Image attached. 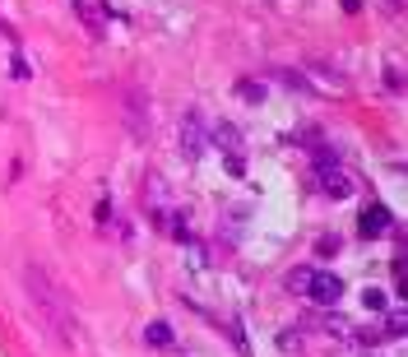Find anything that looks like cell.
<instances>
[{
    "label": "cell",
    "instance_id": "obj_1",
    "mask_svg": "<svg viewBox=\"0 0 408 357\" xmlns=\"http://www.w3.org/2000/svg\"><path fill=\"white\" fill-rule=\"evenodd\" d=\"M24 279H28V297H33V306H37L42 315H47V325L56 329L61 339H70V311H65L61 293H56V283H51L47 274L37 269V264H33V269L24 274Z\"/></svg>",
    "mask_w": 408,
    "mask_h": 357
},
{
    "label": "cell",
    "instance_id": "obj_2",
    "mask_svg": "<svg viewBox=\"0 0 408 357\" xmlns=\"http://www.w3.org/2000/svg\"><path fill=\"white\" fill-rule=\"evenodd\" d=\"M302 288H306V297H311L315 306H339V297H344V279L330 274V269H306Z\"/></svg>",
    "mask_w": 408,
    "mask_h": 357
},
{
    "label": "cell",
    "instance_id": "obj_3",
    "mask_svg": "<svg viewBox=\"0 0 408 357\" xmlns=\"http://www.w3.org/2000/svg\"><path fill=\"white\" fill-rule=\"evenodd\" d=\"M320 190H325L330 200H348V195H353V181H348L344 167H320Z\"/></svg>",
    "mask_w": 408,
    "mask_h": 357
},
{
    "label": "cell",
    "instance_id": "obj_4",
    "mask_svg": "<svg viewBox=\"0 0 408 357\" xmlns=\"http://www.w3.org/2000/svg\"><path fill=\"white\" fill-rule=\"evenodd\" d=\"M358 232H362V237H380V232H390V209H385V204H367V209H362Z\"/></svg>",
    "mask_w": 408,
    "mask_h": 357
},
{
    "label": "cell",
    "instance_id": "obj_5",
    "mask_svg": "<svg viewBox=\"0 0 408 357\" xmlns=\"http://www.w3.org/2000/svg\"><path fill=\"white\" fill-rule=\"evenodd\" d=\"M181 140H186V154H190V158L204 149V130H200V116H195V111L181 121Z\"/></svg>",
    "mask_w": 408,
    "mask_h": 357
},
{
    "label": "cell",
    "instance_id": "obj_6",
    "mask_svg": "<svg viewBox=\"0 0 408 357\" xmlns=\"http://www.w3.org/2000/svg\"><path fill=\"white\" fill-rule=\"evenodd\" d=\"M144 339H149V343H158V348H172V343H176V334H172V325H167V320H154V325L144 329Z\"/></svg>",
    "mask_w": 408,
    "mask_h": 357
},
{
    "label": "cell",
    "instance_id": "obj_7",
    "mask_svg": "<svg viewBox=\"0 0 408 357\" xmlns=\"http://www.w3.org/2000/svg\"><path fill=\"white\" fill-rule=\"evenodd\" d=\"M237 93L246 98V102H260V98H265V89H260V84H251V79H237Z\"/></svg>",
    "mask_w": 408,
    "mask_h": 357
},
{
    "label": "cell",
    "instance_id": "obj_8",
    "mask_svg": "<svg viewBox=\"0 0 408 357\" xmlns=\"http://www.w3.org/2000/svg\"><path fill=\"white\" fill-rule=\"evenodd\" d=\"M404 329H408V315H404V311H394V315H390V329H385V334H394V339H399Z\"/></svg>",
    "mask_w": 408,
    "mask_h": 357
},
{
    "label": "cell",
    "instance_id": "obj_9",
    "mask_svg": "<svg viewBox=\"0 0 408 357\" xmlns=\"http://www.w3.org/2000/svg\"><path fill=\"white\" fill-rule=\"evenodd\" d=\"M214 135H219V144H223V149H237V130H232V125H219Z\"/></svg>",
    "mask_w": 408,
    "mask_h": 357
},
{
    "label": "cell",
    "instance_id": "obj_10",
    "mask_svg": "<svg viewBox=\"0 0 408 357\" xmlns=\"http://www.w3.org/2000/svg\"><path fill=\"white\" fill-rule=\"evenodd\" d=\"M367 306L380 311V306H385V293H380V288H371V293H367Z\"/></svg>",
    "mask_w": 408,
    "mask_h": 357
},
{
    "label": "cell",
    "instance_id": "obj_11",
    "mask_svg": "<svg viewBox=\"0 0 408 357\" xmlns=\"http://www.w3.org/2000/svg\"><path fill=\"white\" fill-rule=\"evenodd\" d=\"M390 10H399V0H390Z\"/></svg>",
    "mask_w": 408,
    "mask_h": 357
}]
</instances>
